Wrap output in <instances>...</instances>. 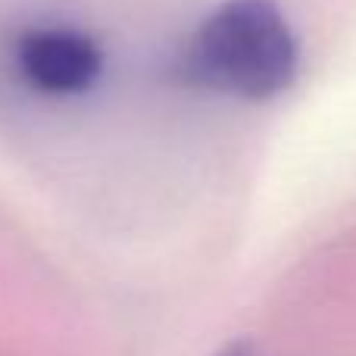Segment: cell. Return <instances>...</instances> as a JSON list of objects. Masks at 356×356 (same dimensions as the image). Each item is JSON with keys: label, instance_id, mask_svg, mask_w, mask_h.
Returning a JSON list of instances; mask_svg holds the SVG:
<instances>
[{"label": "cell", "instance_id": "cell-1", "mask_svg": "<svg viewBox=\"0 0 356 356\" xmlns=\"http://www.w3.org/2000/svg\"><path fill=\"white\" fill-rule=\"evenodd\" d=\"M175 75L200 91L269 100L297 75V41L272 0H228L188 38Z\"/></svg>", "mask_w": 356, "mask_h": 356}, {"label": "cell", "instance_id": "cell-2", "mask_svg": "<svg viewBox=\"0 0 356 356\" xmlns=\"http://www.w3.org/2000/svg\"><path fill=\"white\" fill-rule=\"evenodd\" d=\"M13 63L25 85L41 97H81L104 72V50L72 25H35L13 44Z\"/></svg>", "mask_w": 356, "mask_h": 356}, {"label": "cell", "instance_id": "cell-3", "mask_svg": "<svg viewBox=\"0 0 356 356\" xmlns=\"http://www.w3.org/2000/svg\"><path fill=\"white\" fill-rule=\"evenodd\" d=\"M216 356H253L250 344H244V341H234V344H228L225 350H219Z\"/></svg>", "mask_w": 356, "mask_h": 356}]
</instances>
